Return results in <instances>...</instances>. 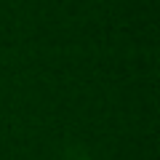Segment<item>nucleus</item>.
<instances>
[]
</instances>
